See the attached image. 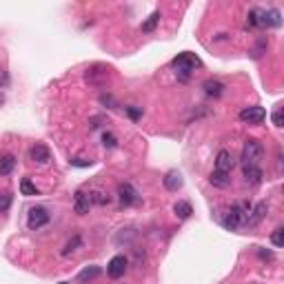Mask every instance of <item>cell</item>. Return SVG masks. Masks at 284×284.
<instances>
[{"mask_svg":"<svg viewBox=\"0 0 284 284\" xmlns=\"http://www.w3.org/2000/svg\"><path fill=\"white\" fill-rule=\"evenodd\" d=\"M209 182L213 184V187H218V189H226L231 184V178H229V173L213 171V173H211V178H209Z\"/></svg>","mask_w":284,"mask_h":284,"instance_id":"17","label":"cell"},{"mask_svg":"<svg viewBox=\"0 0 284 284\" xmlns=\"http://www.w3.org/2000/svg\"><path fill=\"white\" fill-rule=\"evenodd\" d=\"M74 209L78 215H87L91 209V200H89V193H85V191H76L74 195Z\"/></svg>","mask_w":284,"mask_h":284,"instance_id":"12","label":"cell"},{"mask_svg":"<svg viewBox=\"0 0 284 284\" xmlns=\"http://www.w3.org/2000/svg\"><path fill=\"white\" fill-rule=\"evenodd\" d=\"M118 200H120L122 206H133L140 202V193H138V189L131 182H122L118 187Z\"/></svg>","mask_w":284,"mask_h":284,"instance_id":"6","label":"cell"},{"mask_svg":"<svg viewBox=\"0 0 284 284\" xmlns=\"http://www.w3.org/2000/svg\"><path fill=\"white\" fill-rule=\"evenodd\" d=\"M251 202L249 200H240V202H233L229 206V209L224 211V215H222V226L224 229H229V231H237L240 226H244V220H246V215H249V211H251Z\"/></svg>","mask_w":284,"mask_h":284,"instance_id":"1","label":"cell"},{"mask_svg":"<svg viewBox=\"0 0 284 284\" xmlns=\"http://www.w3.org/2000/svg\"><path fill=\"white\" fill-rule=\"evenodd\" d=\"M271 120H273V125H275L277 129H282V127H284V113H282V109H275V111H273Z\"/></svg>","mask_w":284,"mask_h":284,"instance_id":"25","label":"cell"},{"mask_svg":"<svg viewBox=\"0 0 284 284\" xmlns=\"http://www.w3.org/2000/svg\"><path fill=\"white\" fill-rule=\"evenodd\" d=\"M202 89L209 98H220L222 94H224V85H222L220 80H206L202 85Z\"/></svg>","mask_w":284,"mask_h":284,"instance_id":"15","label":"cell"},{"mask_svg":"<svg viewBox=\"0 0 284 284\" xmlns=\"http://www.w3.org/2000/svg\"><path fill=\"white\" fill-rule=\"evenodd\" d=\"M102 144H105L107 149H113L118 144V140H116V136H113V133H102Z\"/></svg>","mask_w":284,"mask_h":284,"instance_id":"26","label":"cell"},{"mask_svg":"<svg viewBox=\"0 0 284 284\" xmlns=\"http://www.w3.org/2000/svg\"><path fill=\"white\" fill-rule=\"evenodd\" d=\"M242 175H244V182L251 184V187L260 184L262 178H264V173H262V169L257 167V164H244V171H242Z\"/></svg>","mask_w":284,"mask_h":284,"instance_id":"11","label":"cell"},{"mask_svg":"<svg viewBox=\"0 0 284 284\" xmlns=\"http://www.w3.org/2000/svg\"><path fill=\"white\" fill-rule=\"evenodd\" d=\"M173 211H175V215H178L180 220H187V218H191V213H193V209H191V204H189V202H184V200H180V202H175Z\"/></svg>","mask_w":284,"mask_h":284,"instance_id":"19","label":"cell"},{"mask_svg":"<svg viewBox=\"0 0 284 284\" xmlns=\"http://www.w3.org/2000/svg\"><path fill=\"white\" fill-rule=\"evenodd\" d=\"M127 116L131 118V120H140V118H142V109H140V107H127Z\"/></svg>","mask_w":284,"mask_h":284,"instance_id":"27","label":"cell"},{"mask_svg":"<svg viewBox=\"0 0 284 284\" xmlns=\"http://www.w3.org/2000/svg\"><path fill=\"white\" fill-rule=\"evenodd\" d=\"M80 244H82V237H80V235H74V237H71V240H69V242H67V244H65V249H63V255H69V253H74V251L78 249Z\"/></svg>","mask_w":284,"mask_h":284,"instance_id":"23","label":"cell"},{"mask_svg":"<svg viewBox=\"0 0 284 284\" xmlns=\"http://www.w3.org/2000/svg\"><path fill=\"white\" fill-rule=\"evenodd\" d=\"M100 102H102V105H107L109 109H113V107H116V102H113V98H111L109 94H102V96H100Z\"/></svg>","mask_w":284,"mask_h":284,"instance_id":"29","label":"cell"},{"mask_svg":"<svg viewBox=\"0 0 284 284\" xmlns=\"http://www.w3.org/2000/svg\"><path fill=\"white\" fill-rule=\"evenodd\" d=\"M9 204H12V195H9V193L0 195V211H5V209H7Z\"/></svg>","mask_w":284,"mask_h":284,"instance_id":"28","label":"cell"},{"mask_svg":"<svg viewBox=\"0 0 284 284\" xmlns=\"http://www.w3.org/2000/svg\"><path fill=\"white\" fill-rule=\"evenodd\" d=\"M14 167H16V158H14L12 153H7V156L0 158V178H5V175L12 173Z\"/></svg>","mask_w":284,"mask_h":284,"instance_id":"16","label":"cell"},{"mask_svg":"<svg viewBox=\"0 0 284 284\" xmlns=\"http://www.w3.org/2000/svg\"><path fill=\"white\" fill-rule=\"evenodd\" d=\"M160 18H162V14H160V12H153L151 16H149L147 23H142V32H144V34L153 32V29H156V25L160 23Z\"/></svg>","mask_w":284,"mask_h":284,"instance_id":"20","label":"cell"},{"mask_svg":"<svg viewBox=\"0 0 284 284\" xmlns=\"http://www.w3.org/2000/svg\"><path fill=\"white\" fill-rule=\"evenodd\" d=\"M127 266H129V260L125 255H113L109 260V264H107V275H109L111 280H120L127 273Z\"/></svg>","mask_w":284,"mask_h":284,"instance_id":"7","label":"cell"},{"mask_svg":"<svg viewBox=\"0 0 284 284\" xmlns=\"http://www.w3.org/2000/svg\"><path fill=\"white\" fill-rule=\"evenodd\" d=\"M162 182H164V189L167 191H178L180 187H182V175H180L178 171H169L162 178Z\"/></svg>","mask_w":284,"mask_h":284,"instance_id":"14","label":"cell"},{"mask_svg":"<svg viewBox=\"0 0 284 284\" xmlns=\"http://www.w3.org/2000/svg\"><path fill=\"white\" fill-rule=\"evenodd\" d=\"M49 220H51V215L45 206H34V209H29V213H27V226L32 231L43 229L45 224H49Z\"/></svg>","mask_w":284,"mask_h":284,"instance_id":"5","label":"cell"},{"mask_svg":"<svg viewBox=\"0 0 284 284\" xmlns=\"http://www.w3.org/2000/svg\"><path fill=\"white\" fill-rule=\"evenodd\" d=\"M282 14L277 9H255V27H280Z\"/></svg>","mask_w":284,"mask_h":284,"instance_id":"4","label":"cell"},{"mask_svg":"<svg viewBox=\"0 0 284 284\" xmlns=\"http://www.w3.org/2000/svg\"><path fill=\"white\" fill-rule=\"evenodd\" d=\"M237 118H240L242 122H246V125H260L266 118V111H264V107H246V109L240 111Z\"/></svg>","mask_w":284,"mask_h":284,"instance_id":"9","label":"cell"},{"mask_svg":"<svg viewBox=\"0 0 284 284\" xmlns=\"http://www.w3.org/2000/svg\"><path fill=\"white\" fill-rule=\"evenodd\" d=\"M89 200H91V204H100V206L109 204V195L102 193V191H91V193H89Z\"/></svg>","mask_w":284,"mask_h":284,"instance_id":"22","label":"cell"},{"mask_svg":"<svg viewBox=\"0 0 284 284\" xmlns=\"http://www.w3.org/2000/svg\"><path fill=\"white\" fill-rule=\"evenodd\" d=\"M3 100H5V96H3V94H0V105H3Z\"/></svg>","mask_w":284,"mask_h":284,"instance_id":"32","label":"cell"},{"mask_svg":"<svg viewBox=\"0 0 284 284\" xmlns=\"http://www.w3.org/2000/svg\"><path fill=\"white\" fill-rule=\"evenodd\" d=\"M29 158L38 164H47L51 160V151L45 147V144H34V147L29 149Z\"/></svg>","mask_w":284,"mask_h":284,"instance_id":"13","label":"cell"},{"mask_svg":"<svg viewBox=\"0 0 284 284\" xmlns=\"http://www.w3.org/2000/svg\"><path fill=\"white\" fill-rule=\"evenodd\" d=\"M60 284H67V282H60Z\"/></svg>","mask_w":284,"mask_h":284,"instance_id":"33","label":"cell"},{"mask_svg":"<svg viewBox=\"0 0 284 284\" xmlns=\"http://www.w3.org/2000/svg\"><path fill=\"white\" fill-rule=\"evenodd\" d=\"M233 167H235V160H233V156H231V151H226V149L218 151V156H215V171L231 175Z\"/></svg>","mask_w":284,"mask_h":284,"instance_id":"10","label":"cell"},{"mask_svg":"<svg viewBox=\"0 0 284 284\" xmlns=\"http://www.w3.org/2000/svg\"><path fill=\"white\" fill-rule=\"evenodd\" d=\"M271 242H273V246H277V249L284 246V229L282 226H277V229L271 233Z\"/></svg>","mask_w":284,"mask_h":284,"instance_id":"24","label":"cell"},{"mask_svg":"<svg viewBox=\"0 0 284 284\" xmlns=\"http://www.w3.org/2000/svg\"><path fill=\"white\" fill-rule=\"evenodd\" d=\"M266 213H268V204L262 200V202H257L255 206H251V211H249V215H246V220H244V226H257L262 220L266 218Z\"/></svg>","mask_w":284,"mask_h":284,"instance_id":"8","label":"cell"},{"mask_svg":"<svg viewBox=\"0 0 284 284\" xmlns=\"http://www.w3.org/2000/svg\"><path fill=\"white\" fill-rule=\"evenodd\" d=\"M257 255H260L262 260H268V262H273V260H275V255H273V251H264V249H260V251H257Z\"/></svg>","mask_w":284,"mask_h":284,"instance_id":"30","label":"cell"},{"mask_svg":"<svg viewBox=\"0 0 284 284\" xmlns=\"http://www.w3.org/2000/svg\"><path fill=\"white\" fill-rule=\"evenodd\" d=\"M20 193L32 198V195H38V189H36V184L32 180H23V182H20Z\"/></svg>","mask_w":284,"mask_h":284,"instance_id":"21","label":"cell"},{"mask_svg":"<svg viewBox=\"0 0 284 284\" xmlns=\"http://www.w3.org/2000/svg\"><path fill=\"white\" fill-rule=\"evenodd\" d=\"M71 164H76V167H89L91 162H85V160H80V158H76V160H71Z\"/></svg>","mask_w":284,"mask_h":284,"instance_id":"31","label":"cell"},{"mask_svg":"<svg viewBox=\"0 0 284 284\" xmlns=\"http://www.w3.org/2000/svg\"><path fill=\"white\" fill-rule=\"evenodd\" d=\"M171 67L175 69V74L180 76V80H187L191 76V71L195 69V67H200V60L195 58L193 54H189V51H184V54H180L178 58L171 60Z\"/></svg>","mask_w":284,"mask_h":284,"instance_id":"2","label":"cell"},{"mask_svg":"<svg viewBox=\"0 0 284 284\" xmlns=\"http://www.w3.org/2000/svg\"><path fill=\"white\" fill-rule=\"evenodd\" d=\"M264 156V147H262L260 140H255V138H249V140L244 142V147H242V164H257Z\"/></svg>","mask_w":284,"mask_h":284,"instance_id":"3","label":"cell"},{"mask_svg":"<svg viewBox=\"0 0 284 284\" xmlns=\"http://www.w3.org/2000/svg\"><path fill=\"white\" fill-rule=\"evenodd\" d=\"M102 273V268L100 266H87V268H82V271L78 273V282H91V280H96L98 275Z\"/></svg>","mask_w":284,"mask_h":284,"instance_id":"18","label":"cell"}]
</instances>
